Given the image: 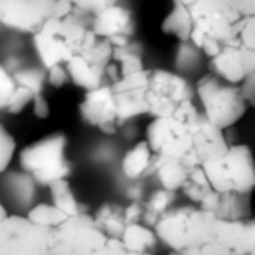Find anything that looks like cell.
Segmentation results:
<instances>
[{
    "instance_id": "1",
    "label": "cell",
    "mask_w": 255,
    "mask_h": 255,
    "mask_svg": "<svg viewBox=\"0 0 255 255\" xmlns=\"http://www.w3.org/2000/svg\"><path fill=\"white\" fill-rule=\"evenodd\" d=\"M83 15L74 6L71 15L48 20L33 36L36 53L47 71L57 65H66L96 42L98 36L86 27Z\"/></svg>"
},
{
    "instance_id": "2",
    "label": "cell",
    "mask_w": 255,
    "mask_h": 255,
    "mask_svg": "<svg viewBox=\"0 0 255 255\" xmlns=\"http://www.w3.org/2000/svg\"><path fill=\"white\" fill-rule=\"evenodd\" d=\"M159 240L174 252L189 248H201L218 242V218L201 209L168 210L155 227Z\"/></svg>"
},
{
    "instance_id": "3",
    "label": "cell",
    "mask_w": 255,
    "mask_h": 255,
    "mask_svg": "<svg viewBox=\"0 0 255 255\" xmlns=\"http://www.w3.org/2000/svg\"><path fill=\"white\" fill-rule=\"evenodd\" d=\"M66 146L68 138L63 134L47 135L21 150L20 164L38 183L50 186L57 180L68 179L71 174Z\"/></svg>"
},
{
    "instance_id": "4",
    "label": "cell",
    "mask_w": 255,
    "mask_h": 255,
    "mask_svg": "<svg viewBox=\"0 0 255 255\" xmlns=\"http://www.w3.org/2000/svg\"><path fill=\"white\" fill-rule=\"evenodd\" d=\"M213 191L251 194L255 189V161L246 146H233L219 158L203 164Z\"/></svg>"
},
{
    "instance_id": "5",
    "label": "cell",
    "mask_w": 255,
    "mask_h": 255,
    "mask_svg": "<svg viewBox=\"0 0 255 255\" xmlns=\"http://www.w3.org/2000/svg\"><path fill=\"white\" fill-rule=\"evenodd\" d=\"M189 8L194 29L191 41L201 48L206 38L227 44L239 38L242 17L234 9L233 3L222 2H194L186 3Z\"/></svg>"
},
{
    "instance_id": "6",
    "label": "cell",
    "mask_w": 255,
    "mask_h": 255,
    "mask_svg": "<svg viewBox=\"0 0 255 255\" xmlns=\"http://www.w3.org/2000/svg\"><path fill=\"white\" fill-rule=\"evenodd\" d=\"M206 119L219 129L234 125L246 110L240 87L228 84L216 75H206L197 84Z\"/></svg>"
},
{
    "instance_id": "7",
    "label": "cell",
    "mask_w": 255,
    "mask_h": 255,
    "mask_svg": "<svg viewBox=\"0 0 255 255\" xmlns=\"http://www.w3.org/2000/svg\"><path fill=\"white\" fill-rule=\"evenodd\" d=\"M93 216L81 213L51 230L50 255H92L108 243Z\"/></svg>"
},
{
    "instance_id": "8",
    "label": "cell",
    "mask_w": 255,
    "mask_h": 255,
    "mask_svg": "<svg viewBox=\"0 0 255 255\" xmlns=\"http://www.w3.org/2000/svg\"><path fill=\"white\" fill-rule=\"evenodd\" d=\"M3 26L33 36L51 18H65L72 14V2H48V0H2Z\"/></svg>"
},
{
    "instance_id": "9",
    "label": "cell",
    "mask_w": 255,
    "mask_h": 255,
    "mask_svg": "<svg viewBox=\"0 0 255 255\" xmlns=\"http://www.w3.org/2000/svg\"><path fill=\"white\" fill-rule=\"evenodd\" d=\"M50 239L51 230L9 215L0 224V255H50Z\"/></svg>"
},
{
    "instance_id": "10",
    "label": "cell",
    "mask_w": 255,
    "mask_h": 255,
    "mask_svg": "<svg viewBox=\"0 0 255 255\" xmlns=\"http://www.w3.org/2000/svg\"><path fill=\"white\" fill-rule=\"evenodd\" d=\"M146 141L153 153L162 158L182 161L192 152L191 126L174 117L155 119L147 129Z\"/></svg>"
},
{
    "instance_id": "11",
    "label": "cell",
    "mask_w": 255,
    "mask_h": 255,
    "mask_svg": "<svg viewBox=\"0 0 255 255\" xmlns=\"http://www.w3.org/2000/svg\"><path fill=\"white\" fill-rule=\"evenodd\" d=\"M212 65L216 77L236 86L255 72V53L245 48L237 38L224 44L221 54L212 60Z\"/></svg>"
},
{
    "instance_id": "12",
    "label": "cell",
    "mask_w": 255,
    "mask_h": 255,
    "mask_svg": "<svg viewBox=\"0 0 255 255\" xmlns=\"http://www.w3.org/2000/svg\"><path fill=\"white\" fill-rule=\"evenodd\" d=\"M83 119L98 126L101 131L114 132L117 117V104L113 87H98L86 93L80 105Z\"/></svg>"
},
{
    "instance_id": "13",
    "label": "cell",
    "mask_w": 255,
    "mask_h": 255,
    "mask_svg": "<svg viewBox=\"0 0 255 255\" xmlns=\"http://www.w3.org/2000/svg\"><path fill=\"white\" fill-rule=\"evenodd\" d=\"M189 126L192 134V152L200 159L201 165L204 162L219 159L228 152L230 147L224 140L222 129L212 125L206 117Z\"/></svg>"
},
{
    "instance_id": "14",
    "label": "cell",
    "mask_w": 255,
    "mask_h": 255,
    "mask_svg": "<svg viewBox=\"0 0 255 255\" xmlns=\"http://www.w3.org/2000/svg\"><path fill=\"white\" fill-rule=\"evenodd\" d=\"M218 242L230 252L239 255L255 254V219L221 221L218 219Z\"/></svg>"
},
{
    "instance_id": "15",
    "label": "cell",
    "mask_w": 255,
    "mask_h": 255,
    "mask_svg": "<svg viewBox=\"0 0 255 255\" xmlns=\"http://www.w3.org/2000/svg\"><path fill=\"white\" fill-rule=\"evenodd\" d=\"M131 29V15L125 8L110 6L92 23V32L101 39H111L116 36H128Z\"/></svg>"
},
{
    "instance_id": "16",
    "label": "cell",
    "mask_w": 255,
    "mask_h": 255,
    "mask_svg": "<svg viewBox=\"0 0 255 255\" xmlns=\"http://www.w3.org/2000/svg\"><path fill=\"white\" fill-rule=\"evenodd\" d=\"M153 168L156 170L164 189L170 192L183 189L189 180V168H186L177 159H170L155 155Z\"/></svg>"
},
{
    "instance_id": "17",
    "label": "cell",
    "mask_w": 255,
    "mask_h": 255,
    "mask_svg": "<svg viewBox=\"0 0 255 255\" xmlns=\"http://www.w3.org/2000/svg\"><path fill=\"white\" fill-rule=\"evenodd\" d=\"M69 78L80 87L87 89V92L101 87V78L104 75V68L92 63L84 56L78 54L66 63Z\"/></svg>"
},
{
    "instance_id": "18",
    "label": "cell",
    "mask_w": 255,
    "mask_h": 255,
    "mask_svg": "<svg viewBox=\"0 0 255 255\" xmlns=\"http://www.w3.org/2000/svg\"><path fill=\"white\" fill-rule=\"evenodd\" d=\"M153 158H155V153L150 149L149 143L146 140L140 141L122 159V171L126 177L138 179L140 176L147 173L149 168L153 165L155 162Z\"/></svg>"
},
{
    "instance_id": "19",
    "label": "cell",
    "mask_w": 255,
    "mask_h": 255,
    "mask_svg": "<svg viewBox=\"0 0 255 255\" xmlns=\"http://www.w3.org/2000/svg\"><path fill=\"white\" fill-rule=\"evenodd\" d=\"M251 215L249 194L225 192L221 194L216 218L221 221H245Z\"/></svg>"
},
{
    "instance_id": "20",
    "label": "cell",
    "mask_w": 255,
    "mask_h": 255,
    "mask_svg": "<svg viewBox=\"0 0 255 255\" xmlns=\"http://www.w3.org/2000/svg\"><path fill=\"white\" fill-rule=\"evenodd\" d=\"M120 240H122L126 252L143 254V252H150V249L158 242V236L147 225L132 224V225H126L125 233Z\"/></svg>"
},
{
    "instance_id": "21",
    "label": "cell",
    "mask_w": 255,
    "mask_h": 255,
    "mask_svg": "<svg viewBox=\"0 0 255 255\" xmlns=\"http://www.w3.org/2000/svg\"><path fill=\"white\" fill-rule=\"evenodd\" d=\"M98 228L110 239H122L126 222H125V209L117 207L113 203H105L99 207L93 216Z\"/></svg>"
},
{
    "instance_id": "22",
    "label": "cell",
    "mask_w": 255,
    "mask_h": 255,
    "mask_svg": "<svg viewBox=\"0 0 255 255\" xmlns=\"http://www.w3.org/2000/svg\"><path fill=\"white\" fill-rule=\"evenodd\" d=\"M147 90H131V92H114L117 104V117L119 120H126L132 116L147 113Z\"/></svg>"
},
{
    "instance_id": "23",
    "label": "cell",
    "mask_w": 255,
    "mask_h": 255,
    "mask_svg": "<svg viewBox=\"0 0 255 255\" xmlns=\"http://www.w3.org/2000/svg\"><path fill=\"white\" fill-rule=\"evenodd\" d=\"M162 29L165 33L176 36L182 41L191 39L194 23H192V17H191L189 8L186 6V3L176 5V8L171 11V14L165 18Z\"/></svg>"
},
{
    "instance_id": "24",
    "label": "cell",
    "mask_w": 255,
    "mask_h": 255,
    "mask_svg": "<svg viewBox=\"0 0 255 255\" xmlns=\"http://www.w3.org/2000/svg\"><path fill=\"white\" fill-rule=\"evenodd\" d=\"M48 188H50L53 204L59 210H62L65 215H68L69 218H74V216L84 213L81 210L78 200L75 198V195L72 192V188H71V183L68 182V179L57 180V182L51 183Z\"/></svg>"
},
{
    "instance_id": "25",
    "label": "cell",
    "mask_w": 255,
    "mask_h": 255,
    "mask_svg": "<svg viewBox=\"0 0 255 255\" xmlns=\"http://www.w3.org/2000/svg\"><path fill=\"white\" fill-rule=\"evenodd\" d=\"M26 216L32 222H35L41 227H45L48 230H54L69 219V216L65 215L62 210H59L54 204H45V203H41V204L32 207Z\"/></svg>"
},
{
    "instance_id": "26",
    "label": "cell",
    "mask_w": 255,
    "mask_h": 255,
    "mask_svg": "<svg viewBox=\"0 0 255 255\" xmlns=\"http://www.w3.org/2000/svg\"><path fill=\"white\" fill-rule=\"evenodd\" d=\"M14 80L18 87L30 90L35 96L42 95L47 80V69L38 66H26L14 74Z\"/></svg>"
},
{
    "instance_id": "27",
    "label": "cell",
    "mask_w": 255,
    "mask_h": 255,
    "mask_svg": "<svg viewBox=\"0 0 255 255\" xmlns=\"http://www.w3.org/2000/svg\"><path fill=\"white\" fill-rule=\"evenodd\" d=\"M17 150V143L15 138L11 135V132L6 128L0 123V173L8 170L11 165L14 155Z\"/></svg>"
},
{
    "instance_id": "28",
    "label": "cell",
    "mask_w": 255,
    "mask_h": 255,
    "mask_svg": "<svg viewBox=\"0 0 255 255\" xmlns=\"http://www.w3.org/2000/svg\"><path fill=\"white\" fill-rule=\"evenodd\" d=\"M17 89L18 86L14 80V74H11L3 63H0V110L8 108Z\"/></svg>"
},
{
    "instance_id": "29",
    "label": "cell",
    "mask_w": 255,
    "mask_h": 255,
    "mask_svg": "<svg viewBox=\"0 0 255 255\" xmlns=\"http://www.w3.org/2000/svg\"><path fill=\"white\" fill-rule=\"evenodd\" d=\"M33 99H35V95L30 90H27L24 87H18L15 90L14 96L11 98L6 111L9 114H20L21 111H24V108L29 104H33Z\"/></svg>"
},
{
    "instance_id": "30",
    "label": "cell",
    "mask_w": 255,
    "mask_h": 255,
    "mask_svg": "<svg viewBox=\"0 0 255 255\" xmlns=\"http://www.w3.org/2000/svg\"><path fill=\"white\" fill-rule=\"evenodd\" d=\"M125 51V48H123ZM120 74H122V78L123 77H129V75H134V74H138V72H143V62L140 59V56L134 54V53H123V56L120 57Z\"/></svg>"
},
{
    "instance_id": "31",
    "label": "cell",
    "mask_w": 255,
    "mask_h": 255,
    "mask_svg": "<svg viewBox=\"0 0 255 255\" xmlns=\"http://www.w3.org/2000/svg\"><path fill=\"white\" fill-rule=\"evenodd\" d=\"M239 39L245 48L255 53V17L243 18L240 33H239Z\"/></svg>"
},
{
    "instance_id": "32",
    "label": "cell",
    "mask_w": 255,
    "mask_h": 255,
    "mask_svg": "<svg viewBox=\"0 0 255 255\" xmlns=\"http://www.w3.org/2000/svg\"><path fill=\"white\" fill-rule=\"evenodd\" d=\"M47 80L53 87H62L65 86L71 78H69V72L66 69V65H57L51 69L47 71Z\"/></svg>"
},
{
    "instance_id": "33",
    "label": "cell",
    "mask_w": 255,
    "mask_h": 255,
    "mask_svg": "<svg viewBox=\"0 0 255 255\" xmlns=\"http://www.w3.org/2000/svg\"><path fill=\"white\" fill-rule=\"evenodd\" d=\"M143 216H144V207H141V204L138 201H134L131 206H128L125 209V222H126V225L138 224V221Z\"/></svg>"
},
{
    "instance_id": "34",
    "label": "cell",
    "mask_w": 255,
    "mask_h": 255,
    "mask_svg": "<svg viewBox=\"0 0 255 255\" xmlns=\"http://www.w3.org/2000/svg\"><path fill=\"white\" fill-rule=\"evenodd\" d=\"M242 95L246 101V104L255 105V72L249 75L240 86Z\"/></svg>"
},
{
    "instance_id": "35",
    "label": "cell",
    "mask_w": 255,
    "mask_h": 255,
    "mask_svg": "<svg viewBox=\"0 0 255 255\" xmlns=\"http://www.w3.org/2000/svg\"><path fill=\"white\" fill-rule=\"evenodd\" d=\"M33 114L38 119H47L50 116V104L44 95H38L33 99Z\"/></svg>"
},
{
    "instance_id": "36",
    "label": "cell",
    "mask_w": 255,
    "mask_h": 255,
    "mask_svg": "<svg viewBox=\"0 0 255 255\" xmlns=\"http://www.w3.org/2000/svg\"><path fill=\"white\" fill-rule=\"evenodd\" d=\"M9 216V213L6 212V209L3 207V204L2 203H0V224H2L6 218Z\"/></svg>"
},
{
    "instance_id": "37",
    "label": "cell",
    "mask_w": 255,
    "mask_h": 255,
    "mask_svg": "<svg viewBox=\"0 0 255 255\" xmlns=\"http://www.w3.org/2000/svg\"><path fill=\"white\" fill-rule=\"evenodd\" d=\"M3 17V6H2V0H0V21H2Z\"/></svg>"
},
{
    "instance_id": "38",
    "label": "cell",
    "mask_w": 255,
    "mask_h": 255,
    "mask_svg": "<svg viewBox=\"0 0 255 255\" xmlns=\"http://www.w3.org/2000/svg\"><path fill=\"white\" fill-rule=\"evenodd\" d=\"M128 255H152V252H143V254H132V252H128Z\"/></svg>"
},
{
    "instance_id": "39",
    "label": "cell",
    "mask_w": 255,
    "mask_h": 255,
    "mask_svg": "<svg viewBox=\"0 0 255 255\" xmlns=\"http://www.w3.org/2000/svg\"><path fill=\"white\" fill-rule=\"evenodd\" d=\"M231 255H239V254H231Z\"/></svg>"
},
{
    "instance_id": "40",
    "label": "cell",
    "mask_w": 255,
    "mask_h": 255,
    "mask_svg": "<svg viewBox=\"0 0 255 255\" xmlns=\"http://www.w3.org/2000/svg\"><path fill=\"white\" fill-rule=\"evenodd\" d=\"M252 255H255V254H252Z\"/></svg>"
}]
</instances>
